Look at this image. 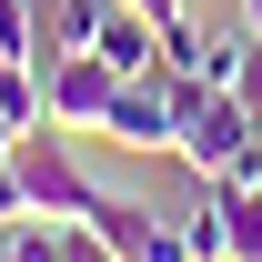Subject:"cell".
Wrapping results in <instances>:
<instances>
[{"label": "cell", "mask_w": 262, "mask_h": 262, "mask_svg": "<svg viewBox=\"0 0 262 262\" xmlns=\"http://www.w3.org/2000/svg\"><path fill=\"white\" fill-rule=\"evenodd\" d=\"M252 141H262V111L242 91H192V121H182V141H171V162L192 171V182H242Z\"/></svg>", "instance_id": "cell-1"}, {"label": "cell", "mask_w": 262, "mask_h": 262, "mask_svg": "<svg viewBox=\"0 0 262 262\" xmlns=\"http://www.w3.org/2000/svg\"><path fill=\"white\" fill-rule=\"evenodd\" d=\"M10 162H20V192H31V212H40V222H91V212H101V182L81 171L71 131H31Z\"/></svg>", "instance_id": "cell-2"}, {"label": "cell", "mask_w": 262, "mask_h": 262, "mask_svg": "<svg viewBox=\"0 0 262 262\" xmlns=\"http://www.w3.org/2000/svg\"><path fill=\"white\" fill-rule=\"evenodd\" d=\"M182 121H192V81H182V71H141V81H121L101 141H121V151H171Z\"/></svg>", "instance_id": "cell-3"}, {"label": "cell", "mask_w": 262, "mask_h": 262, "mask_svg": "<svg viewBox=\"0 0 262 262\" xmlns=\"http://www.w3.org/2000/svg\"><path fill=\"white\" fill-rule=\"evenodd\" d=\"M40 91H51V131H71V141H101L111 101H121V71L101 61V51H71V61H40Z\"/></svg>", "instance_id": "cell-4"}, {"label": "cell", "mask_w": 262, "mask_h": 262, "mask_svg": "<svg viewBox=\"0 0 262 262\" xmlns=\"http://www.w3.org/2000/svg\"><path fill=\"white\" fill-rule=\"evenodd\" d=\"M162 51H171V71H182L192 91H242L262 40L242 31V20H212V31H202V20H182V31H162Z\"/></svg>", "instance_id": "cell-5"}, {"label": "cell", "mask_w": 262, "mask_h": 262, "mask_svg": "<svg viewBox=\"0 0 262 262\" xmlns=\"http://www.w3.org/2000/svg\"><path fill=\"white\" fill-rule=\"evenodd\" d=\"M91 51L121 71V81H141V71H171V51H162V20H141L131 0H111V20H101V40H91Z\"/></svg>", "instance_id": "cell-6"}, {"label": "cell", "mask_w": 262, "mask_h": 262, "mask_svg": "<svg viewBox=\"0 0 262 262\" xmlns=\"http://www.w3.org/2000/svg\"><path fill=\"white\" fill-rule=\"evenodd\" d=\"M101 20H111V0H40V61H71V51H91Z\"/></svg>", "instance_id": "cell-7"}, {"label": "cell", "mask_w": 262, "mask_h": 262, "mask_svg": "<svg viewBox=\"0 0 262 262\" xmlns=\"http://www.w3.org/2000/svg\"><path fill=\"white\" fill-rule=\"evenodd\" d=\"M0 121L20 131H51V91H40V61H0Z\"/></svg>", "instance_id": "cell-8"}, {"label": "cell", "mask_w": 262, "mask_h": 262, "mask_svg": "<svg viewBox=\"0 0 262 262\" xmlns=\"http://www.w3.org/2000/svg\"><path fill=\"white\" fill-rule=\"evenodd\" d=\"M91 232H101V242H111V252H141V232H151V202H121V192H101V212H91Z\"/></svg>", "instance_id": "cell-9"}, {"label": "cell", "mask_w": 262, "mask_h": 262, "mask_svg": "<svg viewBox=\"0 0 262 262\" xmlns=\"http://www.w3.org/2000/svg\"><path fill=\"white\" fill-rule=\"evenodd\" d=\"M0 61H40V0H0Z\"/></svg>", "instance_id": "cell-10"}, {"label": "cell", "mask_w": 262, "mask_h": 262, "mask_svg": "<svg viewBox=\"0 0 262 262\" xmlns=\"http://www.w3.org/2000/svg\"><path fill=\"white\" fill-rule=\"evenodd\" d=\"M232 262H262V192L232 182Z\"/></svg>", "instance_id": "cell-11"}, {"label": "cell", "mask_w": 262, "mask_h": 262, "mask_svg": "<svg viewBox=\"0 0 262 262\" xmlns=\"http://www.w3.org/2000/svg\"><path fill=\"white\" fill-rule=\"evenodd\" d=\"M61 232H71V222H40V212H31V222H10V252H20V262H71Z\"/></svg>", "instance_id": "cell-12"}, {"label": "cell", "mask_w": 262, "mask_h": 262, "mask_svg": "<svg viewBox=\"0 0 262 262\" xmlns=\"http://www.w3.org/2000/svg\"><path fill=\"white\" fill-rule=\"evenodd\" d=\"M61 252H71V262H121V252H111V242H101L91 222H71V232H61Z\"/></svg>", "instance_id": "cell-13"}, {"label": "cell", "mask_w": 262, "mask_h": 262, "mask_svg": "<svg viewBox=\"0 0 262 262\" xmlns=\"http://www.w3.org/2000/svg\"><path fill=\"white\" fill-rule=\"evenodd\" d=\"M131 10H141V20H162V31H182V20H192L182 0H131Z\"/></svg>", "instance_id": "cell-14"}, {"label": "cell", "mask_w": 262, "mask_h": 262, "mask_svg": "<svg viewBox=\"0 0 262 262\" xmlns=\"http://www.w3.org/2000/svg\"><path fill=\"white\" fill-rule=\"evenodd\" d=\"M242 31H252V40H262V0H242Z\"/></svg>", "instance_id": "cell-15"}, {"label": "cell", "mask_w": 262, "mask_h": 262, "mask_svg": "<svg viewBox=\"0 0 262 262\" xmlns=\"http://www.w3.org/2000/svg\"><path fill=\"white\" fill-rule=\"evenodd\" d=\"M0 151H20V131H10V121H0Z\"/></svg>", "instance_id": "cell-16"}, {"label": "cell", "mask_w": 262, "mask_h": 262, "mask_svg": "<svg viewBox=\"0 0 262 262\" xmlns=\"http://www.w3.org/2000/svg\"><path fill=\"white\" fill-rule=\"evenodd\" d=\"M0 262H20V252H10V232H0Z\"/></svg>", "instance_id": "cell-17"}]
</instances>
